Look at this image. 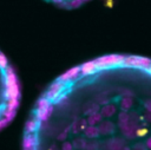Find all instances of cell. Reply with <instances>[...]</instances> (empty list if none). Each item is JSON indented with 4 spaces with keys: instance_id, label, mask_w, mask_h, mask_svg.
<instances>
[{
    "instance_id": "obj_3",
    "label": "cell",
    "mask_w": 151,
    "mask_h": 150,
    "mask_svg": "<svg viewBox=\"0 0 151 150\" xmlns=\"http://www.w3.org/2000/svg\"><path fill=\"white\" fill-rule=\"evenodd\" d=\"M46 1H48L55 6L63 7V8H76V7L84 5L88 0H46Z\"/></svg>"
},
{
    "instance_id": "obj_1",
    "label": "cell",
    "mask_w": 151,
    "mask_h": 150,
    "mask_svg": "<svg viewBox=\"0 0 151 150\" xmlns=\"http://www.w3.org/2000/svg\"><path fill=\"white\" fill-rule=\"evenodd\" d=\"M25 150H151V59L109 56L61 76L32 115Z\"/></svg>"
},
{
    "instance_id": "obj_2",
    "label": "cell",
    "mask_w": 151,
    "mask_h": 150,
    "mask_svg": "<svg viewBox=\"0 0 151 150\" xmlns=\"http://www.w3.org/2000/svg\"><path fill=\"white\" fill-rule=\"evenodd\" d=\"M18 98V86L15 77L0 53V126L12 115Z\"/></svg>"
}]
</instances>
